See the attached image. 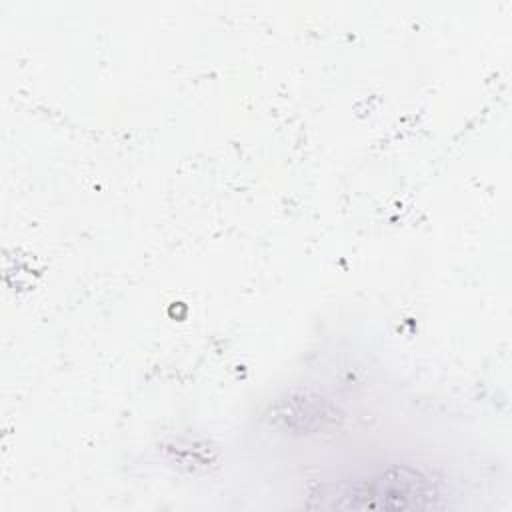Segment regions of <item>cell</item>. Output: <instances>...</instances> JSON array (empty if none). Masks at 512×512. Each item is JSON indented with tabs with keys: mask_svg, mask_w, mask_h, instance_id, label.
<instances>
[{
	"mask_svg": "<svg viewBox=\"0 0 512 512\" xmlns=\"http://www.w3.org/2000/svg\"><path fill=\"white\" fill-rule=\"evenodd\" d=\"M340 414L336 406L318 394L306 390H294L278 398L266 412L270 428L288 436H312L322 434L338 426Z\"/></svg>",
	"mask_w": 512,
	"mask_h": 512,
	"instance_id": "obj_2",
	"label": "cell"
},
{
	"mask_svg": "<svg viewBox=\"0 0 512 512\" xmlns=\"http://www.w3.org/2000/svg\"><path fill=\"white\" fill-rule=\"evenodd\" d=\"M312 498L332 510H440L448 506V488L424 468L386 464L324 486Z\"/></svg>",
	"mask_w": 512,
	"mask_h": 512,
	"instance_id": "obj_1",
	"label": "cell"
}]
</instances>
